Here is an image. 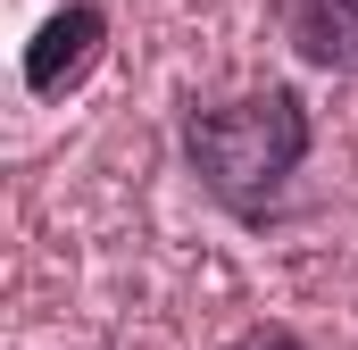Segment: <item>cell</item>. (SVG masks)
<instances>
[{
    "label": "cell",
    "mask_w": 358,
    "mask_h": 350,
    "mask_svg": "<svg viewBox=\"0 0 358 350\" xmlns=\"http://www.w3.org/2000/svg\"><path fill=\"white\" fill-rule=\"evenodd\" d=\"M275 34L325 67V76H358V0H275Z\"/></svg>",
    "instance_id": "3"
},
{
    "label": "cell",
    "mask_w": 358,
    "mask_h": 350,
    "mask_svg": "<svg viewBox=\"0 0 358 350\" xmlns=\"http://www.w3.org/2000/svg\"><path fill=\"white\" fill-rule=\"evenodd\" d=\"M308 142H317V125H308V100L292 84H250L183 117V167L234 217H267L275 192L300 175Z\"/></svg>",
    "instance_id": "1"
},
{
    "label": "cell",
    "mask_w": 358,
    "mask_h": 350,
    "mask_svg": "<svg viewBox=\"0 0 358 350\" xmlns=\"http://www.w3.org/2000/svg\"><path fill=\"white\" fill-rule=\"evenodd\" d=\"M225 350H308V342H300L292 326H275V317H259V326H242V334H234Z\"/></svg>",
    "instance_id": "4"
},
{
    "label": "cell",
    "mask_w": 358,
    "mask_h": 350,
    "mask_svg": "<svg viewBox=\"0 0 358 350\" xmlns=\"http://www.w3.org/2000/svg\"><path fill=\"white\" fill-rule=\"evenodd\" d=\"M100 50H108V8H100V0H67V8H50L42 34L25 42V92H34V100L76 92L92 67H100Z\"/></svg>",
    "instance_id": "2"
}]
</instances>
